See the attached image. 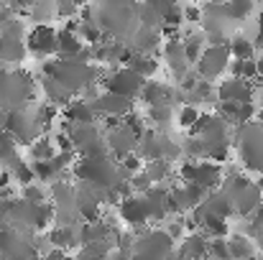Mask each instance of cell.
Masks as SVG:
<instances>
[{"mask_svg": "<svg viewBox=\"0 0 263 260\" xmlns=\"http://www.w3.org/2000/svg\"><path fill=\"white\" fill-rule=\"evenodd\" d=\"M228 62H230L228 46H210L207 51H202L197 62V74L202 77V82H212L228 69Z\"/></svg>", "mask_w": 263, "mask_h": 260, "instance_id": "1", "label": "cell"}, {"mask_svg": "<svg viewBox=\"0 0 263 260\" xmlns=\"http://www.w3.org/2000/svg\"><path fill=\"white\" fill-rule=\"evenodd\" d=\"M102 85L107 87V92H112V94H120V97H125V99H133V97L146 87V79H143V77H138L133 69L123 67V69L112 72V74H110V79H107V82H102Z\"/></svg>", "mask_w": 263, "mask_h": 260, "instance_id": "2", "label": "cell"}, {"mask_svg": "<svg viewBox=\"0 0 263 260\" xmlns=\"http://www.w3.org/2000/svg\"><path fill=\"white\" fill-rule=\"evenodd\" d=\"M26 49L31 54H36V56H51V54H57V31L51 26H44V23L36 26L28 33V38H26Z\"/></svg>", "mask_w": 263, "mask_h": 260, "instance_id": "3", "label": "cell"}, {"mask_svg": "<svg viewBox=\"0 0 263 260\" xmlns=\"http://www.w3.org/2000/svg\"><path fill=\"white\" fill-rule=\"evenodd\" d=\"M164 59L169 62V69L174 72L176 79H184L186 77V69H189V62L184 56V46L181 41H169L166 49H164Z\"/></svg>", "mask_w": 263, "mask_h": 260, "instance_id": "4", "label": "cell"}, {"mask_svg": "<svg viewBox=\"0 0 263 260\" xmlns=\"http://www.w3.org/2000/svg\"><path fill=\"white\" fill-rule=\"evenodd\" d=\"M120 212H123V217H125L130 225H143L146 219H151L143 196H138V199H136V196H125L123 204H120Z\"/></svg>", "mask_w": 263, "mask_h": 260, "instance_id": "5", "label": "cell"}, {"mask_svg": "<svg viewBox=\"0 0 263 260\" xmlns=\"http://www.w3.org/2000/svg\"><path fill=\"white\" fill-rule=\"evenodd\" d=\"M67 120L69 123H77V128H89L95 123V110H92V102L85 99H74L67 105Z\"/></svg>", "mask_w": 263, "mask_h": 260, "instance_id": "6", "label": "cell"}, {"mask_svg": "<svg viewBox=\"0 0 263 260\" xmlns=\"http://www.w3.org/2000/svg\"><path fill=\"white\" fill-rule=\"evenodd\" d=\"M141 97L148 107H169V102H172L169 87L159 85V82H146V87L141 89Z\"/></svg>", "mask_w": 263, "mask_h": 260, "instance_id": "7", "label": "cell"}, {"mask_svg": "<svg viewBox=\"0 0 263 260\" xmlns=\"http://www.w3.org/2000/svg\"><path fill=\"white\" fill-rule=\"evenodd\" d=\"M136 138L120 125V128H115L112 133H110V148H112V153H118L120 158H125V156H130V153H136Z\"/></svg>", "mask_w": 263, "mask_h": 260, "instance_id": "8", "label": "cell"}, {"mask_svg": "<svg viewBox=\"0 0 263 260\" xmlns=\"http://www.w3.org/2000/svg\"><path fill=\"white\" fill-rule=\"evenodd\" d=\"M233 212H235V207H233V202H230L228 194H212V196L204 202V214H212V217L228 219Z\"/></svg>", "mask_w": 263, "mask_h": 260, "instance_id": "9", "label": "cell"}, {"mask_svg": "<svg viewBox=\"0 0 263 260\" xmlns=\"http://www.w3.org/2000/svg\"><path fill=\"white\" fill-rule=\"evenodd\" d=\"M128 69H133L138 77H151V74H156V69H159V62L151 56V54H133L130 56V62L125 64Z\"/></svg>", "mask_w": 263, "mask_h": 260, "instance_id": "10", "label": "cell"}, {"mask_svg": "<svg viewBox=\"0 0 263 260\" xmlns=\"http://www.w3.org/2000/svg\"><path fill=\"white\" fill-rule=\"evenodd\" d=\"M228 250H230V260H251L256 255V245L248 237H243V235L233 237L228 243Z\"/></svg>", "mask_w": 263, "mask_h": 260, "instance_id": "11", "label": "cell"}, {"mask_svg": "<svg viewBox=\"0 0 263 260\" xmlns=\"http://www.w3.org/2000/svg\"><path fill=\"white\" fill-rule=\"evenodd\" d=\"M207 248H210V240H207V237L192 235V237H186V243H184V248H181V255L189 260H199L207 255Z\"/></svg>", "mask_w": 263, "mask_h": 260, "instance_id": "12", "label": "cell"}, {"mask_svg": "<svg viewBox=\"0 0 263 260\" xmlns=\"http://www.w3.org/2000/svg\"><path fill=\"white\" fill-rule=\"evenodd\" d=\"M228 49H230V59H235V62H251L253 59V51H256V46L248 38H243V36H235L228 44Z\"/></svg>", "mask_w": 263, "mask_h": 260, "instance_id": "13", "label": "cell"}, {"mask_svg": "<svg viewBox=\"0 0 263 260\" xmlns=\"http://www.w3.org/2000/svg\"><path fill=\"white\" fill-rule=\"evenodd\" d=\"M202 227H204V232L212 237V240H225V235L230 232V225H228V219H220V217H212V214H204L202 217Z\"/></svg>", "mask_w": 263, "mask_h": 260, "instance_id": "14", "label": "cell"}, {"mask_svg": "<svg viewBox=\"0 0 263 260\" xmlns=\"http://www.w3.org/2000/svg\"><path fill=\"white\" fill-rule=\"evenodd\" d=\"M31 156L33 161H51L57 156V146L51 143V138H36L31 146Z\"/></svg>", "mask_w": 263, "mask_h": 260, "instance_id": "15", "label": "cell"}, {"mask_svg": "<svg viewBox=\"0 0 263 260\" xmlns=\"http://www.w3.org/2000/svg\"><path fill=\"white\" fill-rule=\"evenodd\" d=\"M181 46H184V56H186V62H189V64H194V62H199V56H202L204 36L192 33V36H186V41H181Z\"/></svg>", "mask_w": 263, "mask_h": 260, "instance_id": "16", "label": "cell"}, {"mask_svg": "<svg viewBox=\"0 0 263 260\" xmlns=\"http://www.w3.org/2000/svg\"><path fill=\"white\" fill-rule=\"evenodd\" d=\"M143 173L156 184V181H164L169 173H172V164L169 161H164V158H159V161H148L146 166H143Z\"/></svg>", "mask_w": 263, "mask_h": 260, "instance_id": "17", "label": "cell"}, {"mask_svg": "<svg viewBox=\"0 0 263 260\" xmlns=\"http://www.w3.org/2000/svg\"><path fill=\"white\" fill-rule=\"evenodd\" d=\"M251 8H253L251 3H246V0L240 3V0H238V3H228V5H222V13H228L230 18L240 21L243 15H248V13H251Z\"/></svg>", "mask_w": 263, "mask_h": 260, "instance_id": "18", "label": "cell"}, {"mask_svg": "<svg viewBox=\"0 0 263 260\" xmlns=\"http://www.w3.org/2000/svg\"><path fill=\"white\" fill-rule=\"evenodd\" d=\"M128 184H130V189H133V191H138V194H148V191L154 189V186H151L154 181H151L143 171L136 173V176H130V181H128Z\"/></svg>", "mask_w": 263, "mask_h": 260, "instance_id": "19", "label": "cell"}, {"mask_svg": "<svg viewBox=\"0 0 263 260\" xmlns=\"http://www.w3.org/2000/svg\"><path fill=\"white\" fill-rule=\"evenodd\" d=\"M197 120H199V112H197L192 105L181 107V112H179V125H181V128H194Z\"/></svg>", "mask_w": 263, "mask_h": 260, "instance_id": "20", "label": "cell"}, {"mask_svg": "<svg viewBox=\"0 0 263 260\" xmlns=\"http://www.w3.org/2000/svg\"><path fill=\"white\" fill-rule=\"evenodd\" d=\"M23 202H26V204H44V191H41V186H33V184L23 186Z\"/></svg>", "mask_w": 263, "mask_h": 260, "instance_id": "21", "label": "cell"}, {"mask_svg": "<svg viewBox=\"0 0 263 260\" xmlns=\"http://www.w3.org/2000/svg\"><path fill=\"white\" fill-rule=\"evenodd\" d=\"M123 171H125V173H133V176L143 171V161H141V156H138V153H130V156H125V158H123Z\"/></svg>", "mask_w": 263, "mask_h": 260, "instance_id": "22", "label": "cell"}, {"mask_svg": "<svg viewBox=\"0 0 263 260\" xmlns=\"http://www.w3.org/2000/svg\"><path fill=\"white\" fill-rule=\"evenodd\" d=\"M151 120L154 123H169L172 120V110L169 107H151Z\"/></svg>", "mask_w": 263, "mask_h": 260, "instance_id": "23", "label": "cell"}, {"mask_svg": "<svg viewBox=\"0 0 263 260\" xmlns=\"http://www.w3.org/2000/svg\"><path fill=\"white\" fill-rule=\"evenodd\" d=\"M181 15H184L186 21H192V23H199V18H202V10H199L197 5H186V8H181Z\"/></svg>", "mask_w": 263, "mask_h": 260, "instance_id": "24", "label": "cell"}, {"mask_svg": "<svg viewBox=\"0 0 263 260\" xmlns=\"http://www.w3.org/2000/svg\"><path fill=\"white\" fill-rule=\"evenodd\" d=\"M253 227H256V232H261L263 230V204L253 212Z\"/></svg>", "mask_w": 263, "mask_h": 260, "instance_id": "25", "label": "cell"}, {"mask_svg": "<svg viewBox=\"0 0 263 260\" xmlns=\"http://www.w3.org/2000/svg\"><path fill=\"white\" fill-rule=\"evenodd\" d=\"M256 46L263 49V8H261V15H258V38H256Z\"/></svg>", "mask_w": 263, "mask_h": 260, "instance_id": "26", "label": "cell"}, {"mask_svg": "<svg viewBox=\"0 0 263 260\" xmlns=\"http://www.w3.org/2000/svg\"><path fill=\"white\" fill-rule=\"evenodd\" d=\"M256 189H258V191H261V194H263V173H261V176H258V184H256Z\"/></svg>", "mask_w": 263, "mask_h": 260, "instance_id": "27", "label": "cell"}, {"mask_svg": "<svg viewBox=\"0 0 263 260\" xmlns=\"http://www.w3.org/2000/svg\"><path fill=\"white\" fill-rule=\"evenodd\" d=\"M261 117H263V115H261Z\"/></svg>", "mask_w": 263, "mask_h": 260, "instance_id": "28", "label": "cell"}]
</instances>
